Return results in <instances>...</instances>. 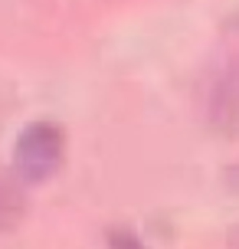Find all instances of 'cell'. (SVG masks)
<instances>
[{"instance_id":"obj_1","label":"cell","mask_w":239,"mask_h":249,"mask_svg":"<svg viewBox=\"0 0 239 249\" xmlns=\"http://www.w3.org/2000/svg\"><path fill=\"white\" fill-rule=\"evenodd\" d=\"M66 158V135L52 122H30L13 144V174L20 184L50 180Z\"/></svg>"},{"instance_id":"obj_2","label":"cell","mask_w":239,"mask_h":249,"mask_svg":"<svg viewBox=\"0 0 239 249\" xmlns=\"http://www.w3.org/2000/svg\"><path fill=\"white\" fill-rule=\"evenodd\" d=\"M23 216V194H20V180H13L0 171V230L13 226Z\"/></svg>"},{"instance_id":"obj_3","label":"cell","mask_w":239,"mask_h":249,"mask_svg":"<svg viewBox=\"0 0 239 249\" xmlns=\"http://www.w3.org/2000/svg\"><path fill=\"white\" fill-rule=\"evenodd\" d=\"M108 249H148L144 239H138L131 230H112L108 233Z\"/></svg>"}]
</instances>
